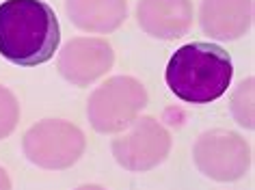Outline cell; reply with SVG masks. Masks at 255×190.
Returning a JSON list of instances; mask_svg holds the SVG:
<instances>
[{
	"mask_svg": "<svg viewBox=\"0 0 255 190\" xmlns=\"http://www.w3.org/2000/svg\"><path fill=\"white\" fill-rule=\"evenodd\" d=\"M61 28L54 9L43 0H4L0 4V56L20 67L50 61Z\"/></svg>",
	"mask_w": 255,
	"mask_h": 190,
	"instance_id": "obj_1",
	"label": "cell"
},
{
	"mask_svg": "<svg viewBox=\"0 0 255 190\" xmlns=\"http://www.w3.org/2000/svg\"><path fill=\"white\" fill-rule=\"evenodd\" d=\"M167 87L182 102L210 104L227 93L234 78L232 56L216 43H186L171 56Z\"/></svg>",
	"mask_w": 255,
	"mask_h": 190,
	"instance_id": "obj_2",
	"label": "cell"
},
{
	"mask_svg": "<svg viewBox=\"0 0 255 190\" xmlns=\"http://www.w3.org/2000/svg\"><path fill=\"white\" fill-rule=\"evenodd\" d=\"M147 106V91L132 76H115L89 95L87 117L100 134L126 130Z\"/></svg>",
	"mask_w": 255,
	"mask_h": 190,
	"instance_id": "obj_3",
	"label": "cell"
},
{
	"mask_svg": "<svg viewBox=\"0 0 255 190\" xmlns=\"http://www.w3.org/2000/svg\"><path fill=\"white\" fill-rule=\"evenodd\" d=\"M87 147L78 125L65 119H41L24 134L22 149L35 167L46 171H63L74 167Z\"/></svg>",
	"mask_w": 255,
	"mask_h": 190,
	"instance_id": "obj_4",
	"label": "cell"
},
{
	"mask_svg": "<svg viewBox=\"0 0 255 190\" xmlns=\"http://www.w3.org/2000/svg\"><path fill=\"white\" fill-rule=\"evenodd\" d=\"M197 169L214 182H236L251 167V147L232 130H208L193 145Z\"/></svg>",
	"mask_w": 255,
	"mask_h": 190,
	"instance_id": "obj_5",
	"label": "cell"
},
{
	"mask_svg": "<svg viewBox=\"0 0 255 190\" xmlns=\"http://www.w3.org/2000/svg\"><path fill=\"white\" fill-rule=\"evenodd\" d=\"M126 130L111 143L115 160L126 171L145 173L167 160L171 154V134L158 119H134Z\"/></svg>",
	"mask_w": 255,
	"mask_h": 190,
	"instance_id": "obj_6",
	"label": "cell"
},
{
	"mask_svg": "<svg viewBox=\"0 0 255 190\" xmlns=\"http://www.w3.org/2000/svg\"><path fill=\"white\" fill-rule=\"evenodd\" d=\"M115 65L111 43L95 37H74L59 54V74L76 87L98 82Z\"/></svg>",
	"mask_w": 255,
	"mask_h": 190,
	"instance_id": "obj_7",
	"label": "cell"
},
{
	"mask_svg": "<svg viewBox=\"0 0 255 190\" xmlns=\"http://www.w3.org/2000/svg\"><path fill=\"white\" fill-rule=\"evenodd\" d=\"M199 26L210 39H240L253 26V0H201Z\"/></svg>",
	"mask_w": 255,
	"mask_h": 190,
	"instance_id": "obj_8",
	"label": "cell"
},
{
	"mask_svg": "<svg viewBox=\"0 0 255 190\" xmlns=\"http://www.w3.org/2000/svg\"><path fill=\"white\" fill-rule=\"evenodd\" d=\"M136 20L156 39H177L193 26V0H138Z\"/></svg>",
	"mask_w": 255,
	"mask_h": 190,
	"instance_id": "obj_9",
	"label": "cell"
},
{
	"mask_svg": "<svg viewBox=\"0 0 255 190\" xmlns=\"http://www.w3.org/2000/svg\"><path fill=\"white\" fill-rule=\"evenodd\" d=\"M69 22L87 33H115L128 15V0H65Z\"/></svg>",
	"mask_w": 255,
	"mask_h": 190,
	"instance_id": "obj_10",
	"label": "cell"
},
{
	"mask_svg": "<svg viewBox=\"0 0 255 190\" xmlns=\"http://www.w3.org/2000/svg\"><path fill=\"white\" fill-rule=\"evenodd\" d=\"M253 95H255V80L253 76L242 80L232 95V112L234 119L242 128L253 130L255 125V108H253Z\"/></svg>",
	"mask_w": 255,
	"mask_h": 190,
	"instance_id": "obj_11",
	"label": "cell"
},
{
	"mask_svg": "<svg viewBox=\"0 0 255 190\" xmlns=\"http://www.w3.org/2000/svg\"><path fill=\"white\" fill-rule=\"evenodd\" d=\"M20 121V104L13 91L0 85V141L13 134L15 125Z\"/></svg>",
	"mask_w": 255,
	"mask_h": 190,
	"instance_id": "obj_12",
	"label": "cell"
},
{
	"mask_svg": "<svg viewBox=\"0 0 255 190\" xmlns=\"http://www.w3.org/2000/svg\"><path fill=\"white\" fill-rule=\"evenodd\" d=\"M0 190H11V180H9V173L0 167Z\"/></svg>",
	"mask_w": 255,
	"mask_h": 190,
	"instance_id": "obj_13",
	"label": "cell"
},
{
	"mask_svg": "<svg viewBox=\"0 0 255 190\" xmlns=\"http://www.w3.org/2000/svg\"><path fill=\"white\" fill-rule=\"evenodd\" d=\"M76 190H106V188L98 186V184H82V186H78Z\"/></svg>",
	"mask_w": 255,
	"mask_h": 190,
	"instance_id": "obj_14",
	"label": "cell"
}]
</instances>
